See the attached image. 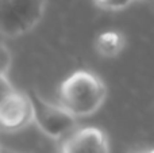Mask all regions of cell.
Segmentation results:
<instances>
[{
	"label": "cell",
	"instance_id": "cell-1",
	"mask_svg": "<svg viewBox=\"0 0 154 153\" xmlns=\"http://www.w3.org/2000/svg\"><path fill=\"white\" fill-rule=\"evenodd\" d=\"M107 95L101 79L89 70H76L60 87L61 106L75 117L95 113Z\"/></svg>",
	"mask_w": 154,
	"mask_h": 153
},
{
	"label": "cell",
	"instance_id": "cell-3",
	"mask_svg": "<svg viewBox=\"0 0 154 153\" xmlns=\"http://www.w3.org/2000/svg\"><path fill=\"white\" fill-rule=\"evenodd\" d=\"M32 105L34 121L43 133L50 137H60L75 126V115L64 107H57L41 99L34 91H29Z\"/></svg>",
	"mask_w": 154,
	"mask_h": 153
},
{
	"label": "cell",
	"instance_id": "cell-8",
	"mask_svg": "<svg viewBox=\"0 0 154 153\" xmlns=\"http://www.w3.org/2000/svg\"><path fill=\"white\" fill-rule=\"evenodd\" d=\"M2 153H15V152L8 151V149H5V148H2Z\"/></svg>",
	"mask_w": 154,
	"mask_h": 153
},
{
	"label": "cell",
	"instance_id": "cell-2",
	"mask_svg": "<svg viewBox=\"0 0 154 153\" xmlns=\"http://www.w3.org/2000/svg\"><path fill=\"white\" fill-rule=\"evenodd\" d=\"M45 0H0V31L15 38L26 34L41 20Z\"/></svg>",
	"mask_w": 154,
	"mask_h": 153
},
{
	"label": "cell",
	"instance_id": "cell-7",
	"mask_svg": "<svg viewBox=\"0 0 154 153\" xmlns=\"http://www.w3.org/2000/svg\"><path fill=\"white\" fill-rule=\"evenodd\" d=\"M128 153H154V149H138V151H131Z\"/></svg>",
	"mask_w": 154,
	"mask_h": 153
},
{
	"label": "cell",
	"instance_id": "cell-5",
	"mask_svg": "<svg viewBox=\"0 0 154 153\" xmlns=\"http://www.w3.org/2000/svg\"><path fill=\"white\" fill-rule=\"evenodd\" d=\"M64 153H108L107 137L97 127L80 129L66 141Z\"/></svg>",
	"mask_w": 154,
	"mask_h": 153
},
{
	"label": "cell",
	"instance_id": "cell-4",
	"mask_svg": "<svg viewBox=\"0 0 154 153\" xmlns=\"http://www.w3.org/2000/svg\"><path fill=\"white\" fill-rule=\"evenodd\" d=\"M34 119L32 105L29 95L14 89L0 99V122L3 129L18 130Z\"/></svg>",
	"mask_w": 154,
	"mask_h": 153
},
{
	"label": "cell",
	"instance_id": "cell-6",
	"mask_svg": "<svg viewBox=\"0 0 154 153\" xmlns=\"http://www.w3.org/2000/svg\"><path fill=\"white\" fill-rule=\"evenodd\" d=\"M11 65V53L5 48L4 43H2V50H0V75H5Z\"/></svg>",
	"mask_w": 154,
	"mask_h": 153
}]
</instances>
